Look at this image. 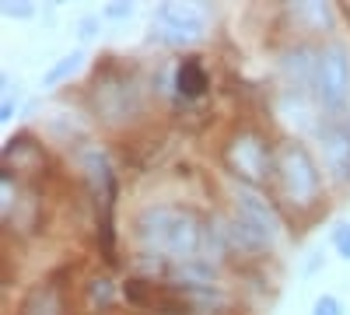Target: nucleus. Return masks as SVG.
Masks as SVG:
<instances>
[{
    "label": "nucleus",
    "mask_w": 350,
    "mask_h": 315,
    "mask_svg": "<svg viewBox=\"0 0 350 315\" xmlns=\"http://www.w3.org/2000/svg\"><path fill=\"white\" fill-rule=\"evenodd\" d=\"M137 232L144 245H151L158 252H168L175 260H196V252L203 245L200 221L189 210L179 207H151L144 210L137 221Z\"/></svg>",
    "instance_id": "f257e3e1"
},
{
    "label": "nucleus",
    "mask_w": 350,
    "mask_h": 315,
    "mask_svg": "<svg viewBox=\"0 0 350 315\" xmlns=\"http://www.w3.org/2000/svg\"><path fill=\"white\" fill-rule=\"evenodd\" d=\"M277 172L284 179V189L295 204H312L315 193H319V172H315V161L312 154L301 148V144H284L277 151Z\"/></svg>",
    "instance_id": "f03ea898"
},
{
    "label": "nucleus",
    "mask_w": 350,
    "mask_h": 315,
    "mask_svg": "<svg viewBox=\"0 0 350 315\" xmlns=\"http://www.w3.org/2000/svg\"><path fill=\"white\" fill-rule=\"evenodd\" d=\"M315 84H319V98H323L329 109H340L350 88V60L347 49L329 42L315 60Z\"/></svg>",
    "instance_id": "7ed1b4c3"
},
{
    "label": "nucleus",
    "mask_w": 350,
    "mask_h": 315,
    "mask_svg": "<svg viewBox=\"0 0 350 315\" xmlns=\"http://www.w3.org/2000/svg\"><path fill=\"white\" fill-rule=\"evenodd\" d=\"M224 158H228L231 172H235V176H242L245 182H252V186L267 179V176H270V168H273V161H270V148L262 144L256 133H249V130H242V133L231 137V144H228Z\"/></svg>",
    "instance_id": "20e7f679"
},
{
    "label": "nucleus",
    "mask_w": 350,
    "mask_h": 315,
    "mask_svg": "<svg viewBox=\"0 0 350 315\" xmlns=\"http://www.w3.org/2000/svg\"><path fill=\"white\" fill-rule=\"evenodd\" d=\"M235 207H239V217L252 228L262 242H273V238H277V232H280V214L273 210L270 200H262V196L252 193V189H239V193H235Z\"/></svg>",
    "instance_id": "39448f33"
},
{
    "label": "nucleus",
    "mask_w": 350,
    "mask_h": 315,
    "mask_svg": "<svg viewBox=\"0 0 350 315\" xmlns=\"http://www.w3.org/2000/svg\"><path fill=\"white\" fill-rule=\"evenodd\" d=\"M18 315H64V295H60V288H56L53 280L32 288V291L25 295Z\"/></svg>",
    "instance_id": "423d86ee"
},
{
    "label": "nucleus",
    "mask_w": 350,
    "mask_h": 315,
    "mask_svg": "<svg viewBox=\"0 0 350 315\" xmlns=\"http://www.w3.org/2000/svg\"><path fill=\"white\" fill-rule=\"evenodd\" d=\"M326 165L340 182H350V130L336 126L326 133Z\"/></svg>",
    "instance_id": "0eeeda50"
},
{
    "label": "nucleus",
    "mask_w": 350,
    "mask_h": 315,
    "mask_svg": "<svg viewBox=\"0 0 350 315\" xmlns=\"http://www.w3.org/2000/svg\"><path fill=\"white\" fill-rule=\"evenodd\" d=\"M161 25H175V28H186V32H200L203 28V11L196 4H165L158 11Z\"/></svg>",
    "instance_id": "6e6552de"
},
{
    "label": "nucleus",
    "mask_w": 350,
    "mask_h": 315,
    "mask_svg": "<svg viewBox=\"0 0 350 315\" xmlns=\"http://www.w3.org/2000/svg\"><path fill=\"white\" fill-rule=\"evenodd\" d=\"M175 88H179L186 98H200L203 88H207V70H203L200 60H183L179 70H175Z\"/></svg>",
    "instance_id": "1a4fd4ad"
},
{
    "label": "nucleus",
    "mask_w": 350,
    "mask_h": 315,
    "mask_svg": "<svg viewBox=\"0 0 350 315\" xmlns=\"http://www.w3.org/2000/svg\"><path fill=\"white\" fill-rule=\"evenodd\" d=\"M14 161V168L21 165V161H28V168H39L42 165V151L32 144V140H11V144L4 148V165H11Z\"/></svg>",
    "instance_id": "9d476101"
},
{
    "label": "nucleus",
    "mask_w": 350,
    "mask_h": 315,
    "mask_svg": "<svg viewBox=\"0 0 350 315\" xmlns=\"http://www.w3.org/2000/svg\"><path fill=\"white\" fill-rule=\"evenodd\" d=\"M81 60H84V53H81V49L67 53L64 60H60V64H56V67H53V70L46 74V84H60L64 77H70V74H74V70L81 67Z\"/></svg>",
    "instance_id": "9b49d317"
},
{
    "label": "nucleus",
    "mask_w": 350,
    "mask_h": 315,
    "mask_svg": "<svg viewBox=\"0 0 350 315\" xmlns=\"http://www.w3.org/2000/svg\"><path fill=\"white\" fill-rule=\"evenodd\" d=\"M112 298H116V291H112L109 280H92L88 284V305L92 308H109Z\"/></svg>",
    "instance_id": "f8f14e48"
},
{
    "label": "nucleus",
    "mask_w": 350,
    "mask_h": 315,
    "mask_svg": "<svg viewBox=\"0 0 350 315\" xmlns=\"http://www.w3.org/2000/svg\"><path fill=\"white\" fill-rule=\"evenodd\" d=\"M333 245H336V252L343 256V260H350V224H336V232H333Z\"/></svg>",
    "instance_id": "ddd939ff"
},
{
    "label": "nucleus",
    "mask_w": 350,
    "mask_h": 315,
    "mask_svg": "<svg viewBox=\"0 0 350 315\" xmlns=\"http://www.w3.org/2000/svg\"><path fill=\"white\" fill-rule=\"evenodd\" d=\"M312 315H340V301L333 298V295H323L315 301V308H312Z\"/></svg>",
    "instance_id": "4468645a"
},
{
    "label": "nucleus",
    "mask_w": 350,
    "mask_h": 315,
    "mask_svg": "<svg viewBox=\"0 0 350 315\" xmlns=\"http://www.w3.org/2000/svg\"><path fill=\"white\" fill-rule=\"evenodd\" d=\"M301 14H308L312 21H323V25H329V11H326L323 4H305V8H301Z\"/></svg>",
    "instance_id": "2eb2a0df"
},
{
    "label": "nucleus",
    "mask_w": 350,
    "mask_h": 315,
    "mask_svg": "<svg viewBox=\"0 0 350 315\" xmlns=\"http://www.w3.org/2000/svg\"><path fill=\"white\" fill-rule=\"evenodd\" d=\"M4 11H8L11 18H28V14H32V8H28V4H8Z\"/></svg>",
    "instance_id": "dca6fc26"
},
{
    "label": "nucleus",
    "mask_w": 350,
    "mask_h": 315,
    "mask_svg": "<svg viewBox=\"0 0 350 315\" xmlns=\"http://www.w3.org/2000/svg\"><path fill=\"white\" fill-rule=\"evenodd\" d=\"M0 189H4V217L11 214V179L4 176V179H0Z\"/></svg>",
    "instance_id": "f3484780"
},
{
    "label": "nucleus",
    "mask_w": 350,
    "mask_h": 315,
    "mask_svg": "<svg viewBox=\"0 0 350 315\" xmlns=\"http://www.w3.org/2000/svg\"><path fill=\"white\" fill-rule=\"evenodd\" d=\"M130 11H133L130 4H112L105 14H109V18H130Z\"/></svg>",
    "instance_id": "a211bd4d"
},
{
    "label": "nucleus",
    "mask_w": 350,
    "mask_h": 315,
    "mask_svg": "<svg viewBox=\"0 0 350 315\" xmlns=\"http://www.w3.org/2000/svg\"><path fill=\"white\" fill-rule=\"evenodd\" d=\"M92 28H95V18H84V21H81V36L88 39V36H92Z\"/></svg>",
    "instance_id": "6ab92c4d"
}]
</instances>
